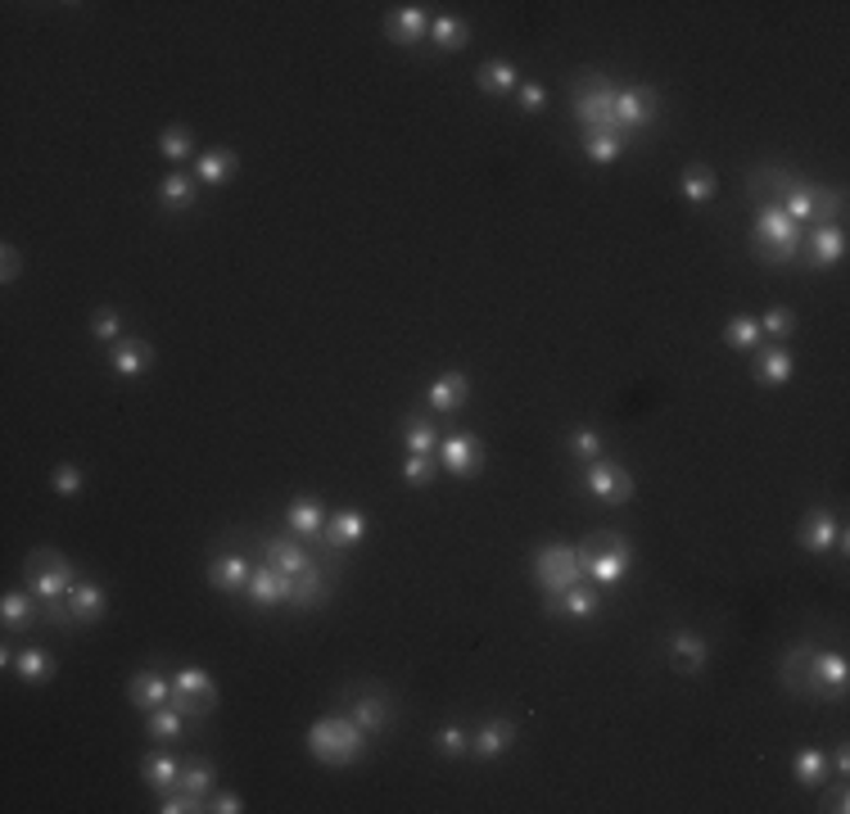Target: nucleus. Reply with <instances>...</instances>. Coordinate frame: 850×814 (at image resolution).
<instances>
[{
  "label": "nucleus",
  "instance_id": "1",
  "mask_svg": "<svg viewBox=\"0 0 850 814\" xmlns=\"http://www.w3.org/2000/svg\"><path fill=\"white\" fill-rule=\"evenodd\" d=\"M367 746H372V733H362L344 710L321 715L313 729H308V756L317 765H326V769H349V765H357L362 756H367Z\"/></svg>",
  "mask_w": 850,
  "mask_h": 814
},
{
  "label": "nucleus",
  "instance_id": "2",
  "mask_svg": "<svg viewBox=\"0 0 850 814\" xmlns=\"http://www.w3.org/2000/svg\"><path fill=\"white\" fill-rule=\"evenodd\" d=\"M801 245H805V227L787 218V214H782V204L765 199L761 208H755V222H751V250L761 254L765 263H774V267L797 263Z\"/></svg>",
  "mask_w": 850,
  "mask_h": 814
},
{
  "label": "nucleus",
  "instance_id": "3",
  "mask_svg": "<svg viewBox=\"0 0 850 814\" xmlns=\"http://www.w3.org/2000/svg\"><path fill=\"white\" fill-rule=\"evenodd\" d=\"M616 82L602 73H580L570 86V113L584 136L593 132H616Z\"/></svg>",
  "mask_w": 850,
  "mask_h": 814
},
{
  "label": "nucleus",
  "instance_id": "4",
  "mask_svg": "<svg viewBox=\"0 0 850 814\" xmlns=\"http://www.w3.org/2000/svg\"><path fill=\"white\" fill-rule=\"evenodd\" d=\"M530 575L543 593H566L574 584H584V552L580 543H538L530 557Z\"/></svg>",
  "mask_w": 850,
  "mask_h": 814
},
{
  "label": "nucleus",
  "instance_id": "5",
  "mask_svg": "<svg viewBox=\"0 0 850 814\" xmlns=\"http://www.w3.org/2000/svg\"><path fill=\"white\" fill-rule=\"evenodd\" d=\"M77 580H82L77 566L64 552H54V548H33V552H27V561H23V584L41 597V607L64 602Z\"/></svg>",
  "mask_w": 850,
  "mask_h": 814
},
{
  "label": "nucleus",
  "instance_id": "6",
  "mask_svg": "<svg viewBox=\"0 0 850 814\" xmlns=\"http://www.w3.org/2000/svg\"><path fill=\"white\" fill-rule=\"evenodd\" d=\"M172 706L186 719H208L218 710V683L199 666H177L172 670Z\"/></svg>",
  "mask_w": 850,
  "mask_h": 814
},
{
  "label": "nucleus",
  "instance_id": "7",
  "mask_svg": "<svg viewBox=\"0 0 850 814\" xmlns=\"http://www.w3.org/2000/svg\"><path fill=\"white\" fill-rule=\"evenodd\" d=\"M584 494L588 498H597V502H606V507H624L629 498H633V475L620 466V462H611L602 452L597 462H588V471H584Z\"/></svg>",
  "mask_w": 850,
  "mask_h": 814
},
{
  "label": "nucleus",
  "instance_id": "8",
  "mask_svg": "<svg viewBox=\"0 0 850 814\" xmlns=\"http://www.w3.org/2000/svg\"><path fill=\"white\" fill-rule=\"evenodd\" d=\"M656 113H660V96H656V86H620L616 90V132L620 136H633V132H643L656 123Z\"/></svg>",
  "mask_w": 850,
  "mask_h": 814
},
{
  "label": "nucleus",
  "instance_id": "9",
  "mask_svg": "<svg viewBox=\"0 0 850 814\" xmlns=\"http://www.w3.org/2000/svg\"><path fill=\"white\" fill-rule=\"evenodd\" d=\"M797 538H801V548L814 552V557H824V552L846 557V548H850L841 517H837V511H828V507H814L810 517L801 521V534H797Z\"/></svg>",
  "mask_w": 850,
  "mask_h": 814
},
{
  "label": "nucleus",
  "instance_id": "10",
  "mask_svg": "<svg viewBox=\"0 0 850 814\" xmlns=\"http://www.w3.org/2000/svg\"><path fill=\"white\" fill-rule=\"evenodd\" d=\"M846 679H850L846 652H837V647H814V656H810V702H818V697L841 702L846 697Z\"/></svg>",
  "mask_w": 850,
  "mask_h": 814
},
{
  "label": "nucleus",
  "instance_id": "11",
  "mask_svg": "<svg viewBox=\"0 0 850 814\" xmlns=\"http://www.w3.org/2000/svg\"><path fill=\"white\" fill-rule=\"evenodd\" d=\"M439 466L448 475H458V479H475L484 471V444H479V435L458 430V435L439 439Z\"/></svg>",
  "mask_w": 850,
  "mask_h": 814
},
{
  "label": "nucleus",
  "instance_id": "12",
  "mask_svg": "<svg viewBox=\"0 0 850 814\" xmlns=\"http://www.w3.org/2000/svg\"><path fill=\"white\" fill-rule=\"evenodd\" d=\"M543 611L561 620H593L602 611V588L597 584H574L566 593H543Z\"/></svg>",
  "mask_w": 850,
  "mask_h": 814
},
{
  "label": "nucleus",
  "instance_id": "13",
  "mask_svg": "<svg viewBox=\"0 0 850 814\" xmlns=\"http://www.w3.org/2000/svg\"><path fill=\"white\" fill-rule=\"evenodd\" d=\"M362 538H367V511L344 507V511H330V517H326V530H321L326 552H344L349 557Z\"/></svg>",
  "mask_w": 850,
  "mask_h": 814
},
{
  "label": "nucleus",
  "instance_id": "14",
  "mask_svg": "<svg viewBox=\"0 0 850 814\" xmlns=\"http://www.w3.org/2000/svg\"><path fill=\"white\" fill-rule=\"evenodd\" d=\"M127 702H132V710H141V715L168 706V702H172V679H168L159 666L136 670V675L127 679Z\"/></svg>",
  "mask_w": 850,
  "mask_h": 814
},
{
  "label": "nucleus",
  "instance_id": "15",
  "mask_svg": "<svg viewBox=\"0 0 850 814\" xmlns=\"http://www.w3.org/2000/svg\"><path fill=\"white\" fill-rule=\"evenodd\" d=\"M290 588H294V580L290 575H281L277 566H254V575H250V584H245V602L250 607H258V611H267V607H286L290 602Z\"/></svg>",
  "mask_w": 850,
  "mask_h": 814
},
{
  "label": "nucleus",
  "instance_id": "16",
  "mask_svg": "<svg viewBox=\"0 0 850 814\" xmlns=\"http://www.w3.org/2000/svg\"><path fill=\"white\" fill-rule=\"evenodd\" d=\"M41 620H46V607H41V597L33 588H10L5 597H0V624H5V633H27Z\"/></svg>",
  "mask_w": 850,
  "mask_h": 814
},
{
  "label": "nucleus",
  "instance_id": "17",
  "mask_svg": "<svg viewBox=\"0 0 850 814\" xmlns=\"http://www.w3.org/2000/svg\"><path fill=\"white\" fill-rule=\"evenodd\" d=\"M792 376H797V357L787 344H761L755 349V372H751L755 385L782 389V385H792Z\"/></svg>",
  "mask_w": 850,
  "mask_h": 814
},
{
  "label": "nucleus",
  "instance_id": "18",
  "mask_svg": "<svg viewBox=\"0 0 850 814\" xmlns=\"http://www.w3.org/2000/svg\"><path fill=\"white\" fill-rule=\"evenodd\" d=\"M814 647H818L814 639H797L778 660V683L792 692V697H805V702H810V656H814Z\"/></svg>",
  "mask_w": 850,
  "mask_h": 814
},
{
  "label": "nucleus",
  "instance_id": "19",
  "mask_svg": "<svg viewBox=\"0 0 850 814\" xmlns=\"http://www.w3.org/2000/svg\"><path fill=\"white\" fill-rule=\"evenodd\" d=\"M344 715L357 724L362 733L376 738V733H385L389 724H393V697H389V692H380V688H372L367 697H349V710Z\"/></svg>",
  "mask_w": 850,
  "mask_h": 814
},
{
  "label": "nucleus",
  "instance_id": "20",
  "mask_svg": "<svg viewBox=\"0 0 850 814\" xmlns=\"http://www.w3.org/2000/svg\"><path fill=\"white\" fill-rule=\"evenodd\" d=\"M665 652H670V666L683 675H702L711 660V643L696 629H675L670 639H665Z\"/></svg>",
  "mask_w": 850,
  "mask_h": 814
},
{
  "label": "nucleus",
  "instance_id": "21",
  "mask_svg": "<svg viewBox=\"0 0 850 814\" xmlns=\"http://www.w3.org/2000/svg\"><path fill=\"white\" fill-rule=\"evenodd\" d=\"M515 733H521V729H515V719H507V715H489V719H484L479 729L471 733V751H475L479 761H498L502 751H511V746H515Z\"/></svg>",
  "mask_w": 850,
  "mask_h": 814
},
{
  "label": "nucleus",
  "instance_id": "22",
  "mask_svg": "<svg viewBox=\"0 0 850 814\" xmlns=\"http://www.w3.org/2000/svg\"><path fill=\"white\" fill-rule=\"evenodd\" d=\"M109 367H113V376H123V380H141L149 367H155V344L141 340V336H123L113 344V353H109Z\"/></svg>",
  "mask_w": 850,
  "mask_h": 814
},
{
  "label": "nucleus",
  "instance_id": "23",
  "mask_svg": "<svg viewBox=\"0 0 850 814\" xmlns=\"http://www.w3.org/2000/svg\"><path fill=\"white\" fill-rule=\"evenodd\" d=\"M254 575V561L245 552H218L208 561V588H218V593H245Z\"/></svg>",
  "mask_w": 850,
  "mask_h": 814
},
{
  "label": "nucleus",
  "instance_id": "24",
  "mask_svg": "<svg viewBox=\"0 0 850 814\" xmlns=\"http://www.w3.org/2000/svg\"><path fill=\"white\" fill-rule=\"evenodd\" d=\"M430 19L435 14H425V5H399V10H389V19H385V37L393 46H421L425 33H430Z\"/></svg>",
  "mask_w": 850,
  "mask_h": 814
},
{
  "label": "nucleus",
  "instance_id": "25",
  "mask_svg": "<svg viewBox=\"0 0 850 814\" xmlns=\"http://www.w3.org/2000/svg\"><path fill=\"white\" fill-rule=\"evenodd\" d=\"M580 552H584V548H580ZM629 566H633V552H584V575H588V584H597V588H606V593L624 584Z\"/></svg>",
  "mask_w": 850,
  "mask_h": 814
},
{
  "label": "nucleus",
  "instance_id": "26",
  "mask_svg": "<svg viewBox=\"0 0 850 814\" xmlns=\"http://www.w3.org/2000/svg\"><path fill=\"white\" fill-rule=\"evenodd\" d=\"M521 69L511 64V59H484V64L475 69V86H479V96H489V100H502V96H515V86H521Z\"/></svg>",
  "mask_w": 850,
  "mask_h": 814
},
{
  "label": "nucleus",
  "instance_id": "27",
  "mask_svg": "<svg viewBox=\"0 0 850 814\" xmlns=\"http://www.w3.org/2000/svg\"><path fill=\"white\" fill-rule=\"evenodd\" d=\"M326 517H330V511L321 507V498H308V494H303V498H294L290 507H286V530L294 534V538H303V543H317L321 538V530H326Z\"/></svg>",
  "mask_w": 850,
  "mask_h": 814
},
{
  "label": "nucleus",
  "instance_id": "28",
  "mask_svg": "<svg viewBox=\"0 0 850 814\" xmlns=\"http://www.w3.org/2000/svg\"><path fill=\"white\" fill-rule=\"evenodd\" d=\"M235 168H240V159H235V149H227V145H212V149H204V155H195V181H199V186H208V191L227 186V181L235 177Z\"/></svg>",
  "mask_w": 850,
  "mask_h": 814
},
{
  "label": "nucleus",
  "instance_id": "29",
  "mask_svg": "<svg viewBox=\"0 0 850 814\" xmlns=\"http://www.w3.org/2000/svg\"><path fill=\"white\" fill-rule=\"evenodd\" d=\"M105 611H109V593H105V584H96V580H77V584L69 588V616H73V624H96Z\"/></svg>",
  "mask_w": 850,
  "mask_h": 814
},
{
  "label": "nucleus",
  "instance_id": "30",
  "mask_svg": "<svg viewBox=\"0 0 850 814\" xmlns=\"http://www.w3.org/2000/svg\"><path fill=\"white\" fill-rule=\"evenodd\" d=\"M466 399H471V376L466 372H439L430 380V389H425V403H430L435 412H458Z\"/></svg>",
  "mask_w": 850,
  "mask_h": 814
},
{
  "label": "nucleus",
  "instance_id": "31",
  "mask_svg": "<svg viewBox=\"0 0 850 814\" xmlns=\"http://www.w3.org/2000/svg\"><path fill=\"white\" fill-rule=\"evenodd\" d=\"M136 765H141L145 788H155V792L163 797V792H172L177 782H181V765H186V761H177L172 751H145V756H141Z\"/></svg>",
  "mask_w": 850,
  "mask_h": 814
},
{
  "label": "nucleus",
  "instance_id": "32",
  "mask_svg": "<svg viewBox=\"0 0 850 814\" xmlns=\"http://www.w3.org/2000/svg\"><path fill=\"white\" fill-rule=\"evenodd\" d=\"M814 267H837L846 258V231L841 227H805V245Z\"/></svg>",
  "mask_w": 850,
  "mask_h": 814
},
{
  "label": "nucleus",
  "instance_id": "33",
  "mask_svg": "<svg viewBox=\"0 0 850 814\" xmlns=\"http://www.w3.org/2000/svg\"><path fill=\"white\" fill-rule=\"evenodd\" d=\"M679 195H683L692 208L711 204V199L719 195V177H715V168H706V163H688L683 177H679Z\"/></svg>",
  "mask_w": 850,
  "mask_h": 814
},
{
  "label": "nucleus",
  "instance_id": "34",
  "mask_svg": "<svg viewBox=\"0 0 850 814\" xmlns=\"http://www.w3.org/2000/svg\"><path fill=\"white\" fill-rule=\"evenodd\" d=\"M792 778L801 782V788H828V778H833V769H828V751L824 746H805V751H797L792 756Z\"/></svg>",
  "mask_w": 850,
  "mask_h": 814
},
{
  "label": "nucleus",
  "instance_id": "35",
  "mask_svg": "<svg viewBox=\"0 0 850 814\" xmlns=\"http://www.w3.org/2000/svg\"><path fill=\"white\" fill-rule=\"evenodd\" d=\"M195 177H186V172H168L163 181H159V208L163 214H186V208H195Z\"/></svg>",
  "mask_w": 850,
  "mask_h": 814
},
{
  "label": "nucleus",
  "instance_id": "36",
  "mask_svg": "<svg viewBox=\"0 0 850 814\" xmlns=\"http://www.w3.org/2000/svg\"><path fill=\"white\" fill-rule=\"evenodd\" d=\"M471 41V23L458 19V14H435L430 19V46L439 54H452V50H462Z\"/></svg>",
  "mask_w": 850,
  "mask_h": 814
},
{
  "label": "nucleus",
  "instance_id": "37",
  "mask_svg": "<svg viewBox=\"0 0 850 814\" xmlns=\"http://www.w3.org/2000/svg\"><path fill=\"white\" fill-rule=\"evenodd\" d=\"M186 724H191V719L168 702V706H159V710H149V715H145V733L155 738L159 746H168V742H177V738H186Z\"/></svg>",
  "mask_w": 850,
  "mask_h": 814
},
{
  "label": "nucleus",
  "instance_id": "38",
  "mask_svg": "<svg viewBox=\"0 0 850 814\" xmlns=\"http://www.w3.org/2000/svg\"><path fill=\"white\" fill-rule=\"evenodd\" d=\"M724 344L733 349V353H755L765 344V330H761V317H751V313H738L733 321L724 326Z\"/></svg>",
  "mask_w": 850,
  "mask_h": 814
},
{
  "label": "nucleus",
  "instance_id": "39",
  "mask_svg": "<svg viewBox=\"0 0 850 814\" xmlns=\"http://www.w3.org/2000/svg\"><path fill=\"white\" fill-rule=\"evenodd\" d=\"M177 788H186L191 797H212V788H218V765H212L208 756H195V761H186L181 765V782Z\"/></svg>",
  "mask_w": 850,
  "mask_h": 814
},
{
  "label": "nucleus",
  "instance_id": "40",
  "mask_svg": "<svg viewBox=\"0 0 850 814\" xmlns=\"http://www.w3.org/2000/svg\"><path fill=\"white\" fill-rule=\"evenodd\" d=\"M624 145H629V136H620V132H593V136H584V155L597 168H611V163H620Z\"/></svg>",
  "mask_w": 850,
  "mask_h": 814
},
{
  "label": "nucleus",
  "instance_id": "41",
  "mask_svg": "<svg viewBox=\"0 0 850 814\" xmlns=\"http://www.w3.org/2000/svg\"><path fill=\"white\" fill-rule=\"evenodd\" d=\"M403 444H408V452H416V458H430V452H439V430H435V421L408 416V421H403Z\"/></svg>",
  "mask_w": 850,
  "mask_h": 814
},
{
  "label": "nucleus",
  "instance_id": "42",
  "mask_svg": "<svg viewBox=\"0 0 850 814\" xmlns=\"http://www.w3.org/2000/svg\"><path fill=\"white\" fill-rule=\"evenodd\" d=\"M566 452H570V462H597L602 452H606V439L593 426H574L566 435Z\"/></svg>",
  "mask_w": 850,
  "mask_h": 814
},
{
  "label": "nucleus",
  "instance_id": "43",
  "mask_svg": "<svg viewBox=\"0 0 850 814\" xmlns=\"http://www.w3.org/2000/svg\"><path fill=\"white\" fill-rule=\"evenodd\" d=\"M435 746H439V756L462 761L466 751H471V729H466V724H458V719H444L439 729H435Z\"/></svg>",
  "mask_w": 850,
  "mask_h": 814
},
{
  "label": "nucleus",
  "instance_id": "44",
  "mask_svg": "<svg viewBox=\"0 0 850 814\" xmlns=\"http://www.w3.org/2000/svg\"><path fill=\"white\" fill-rule=\"evenodd\" d=\"M14 675H19L23 683H46V679L54 675V660H50L46 647H23L19 660H14Z\"/></svg>",
  "mask_w": 850,
  "mask_h": 814
},
{
  "label": "nucleus",
  "instance_id": "45",
  "mask_svg": "<svg viewBox=\"0 0 850 814\" xmlns=\"http://www.w3.org/2000/svg\"><path fill=\"white\" fill-rule=\"evenodd\" d=\"M159 155H163L168 163L191 159V155H195V136H191V127H181V123L163 127V132H159Z\"/></svg>",
  "mask_w": 850,
  "mask_h": 814
},
{
  "label": "nucleus",
  "instance_id": "46",
  "mask_svg": "<svg viewBox=\"0 0 850 814\" xmlns=\"http://www.w3.org/2000/svg\"><path fill=\"white\" fill-rule=\"evenodd\" d=\"M90 336H96L100 344H118V340H123V313H118V308H96V313H90Z\"/></svg>",
  "mask_w": 850,
  "mask_h": 814
},
{
  "label": "nucleus",
  "instance_id": "47",
  "mask_svg": "<svg viewBox=\"0 0 850 814\" xmlns=\"http://www.w3.org/2000/svg\"><path fill=\"white\" fill-rule=\"evenodd\" d=\"M761 330H765V340L787 344V340L797 336V313H792V308H769V313L761 317Z\"/></svg>",
  "mask_w": 850,
  "mask_h": 814
},
{
  "label": "nucleus",
  "instance_id": "48",
  "mask_svg": "<svg viewBox=\"0 0 850 814\" xmlns=\"http://www.w3.org/2000/svg\"><path fill=\"white\" fill-rule=\"evenodd\" d=\"M584 552H633V543H629V534H620V530H593L584 543H580Z\"/></svg>",
  "mask_w": 850,
  "mask_h": 814
},
{
  "label": "nucleus",
  "instance_id": "49",
  "mask_svg": "<svg viewBox=\"0 0 850 814\" xmlns=\"http://www.w3.org/2000/svg\"><path fill=\"white\" fill-rule=\"evenodd\" d=\"M155 810L159 814H199V810H208V801L204 797H191L186 788H172V792H163V801Z\"/></svg>",
  "mask_w": 850,
  "mask_h": 814
},
{
  "label": "nucleus",
  "instance_id": "50",
  "mask_svg": "<svg viewBox=\"0 0 850 814\" xmlns=\"http://www.w3.org/2000/svg\"><path fill=\"white\" fill-rule=\"evenodd\" d=\"M50 489H54L59 498H73V494H82V466H73V462H59V466L50 471Z\"/></svg>",
  "mask_w": 850,
  "mask_h": 814
},
{
  "label": "nucleus",
  "instance_id": "51",
  "mask_svg": "<svg viewBox=\"0 0 850 814\" xmlns=\"http://www.w3.org/2000/svg\"><path fill=\"white\" fill-rule=\"evenodd\" d=\"M403 479H408L412 489L435 485V458H416V452H408V462H403Z\"/></svg>",
  "mask_w": 850,
  "mask_h": 814
},
{
  "label": "nucleus",
  "instance_id": "52",
  "mask_svg": "<svg viewBox=\"0 0 850 814\" xmlns=\"http://www.w3.org/2000/svg\"><path fill=\"white\" fill-rule=\"evenodd\" d=\"M515 105H521V113H543V109H548V86H543V82H521V86H515Z\"/></svg>",
  "mask_w": 850,
  "mask_h": 814
},
{
  "label": "nucleus",
  "instance_id": "53",
  "mask_svg": "<svg viewBox=\"0 0 850 814\" xmlns=\"http://www.w3.org/2000/svg\"><path fill=\"white\" fill-rule=\"evenodd\" d=\"M0 263H5V267H0V281L14 285V281L23 277V254H19L14 245H5V250H0Z\"/></svg>",
  "mask_w": 850,
  "mask_h": 814
},
{
  "label": "nucleus",
  "instance_id": "54",
  "mask_svg": "<svg viewBox=\"0 0 850 814\" xmlns=\"http://www.w3.org/2000/svg\"><path fill=\"white\" fill-rule=\"evenodd\" d=\"M245 810V801H240L235 792H218L212 788V797H208V814H240Z\"/></svg>",
  "mask_w": 850,
  "mask_h": 814
},
{
  "label": "nucleus",
  "instance_id": "55",
  "mask_svg": "<svg viewBox=\"0 0 850 814\" xmlns=\"http://www.w3.org/2000/svg\"><path fill=\"white\" fill-rule=\"evenodd\" d=\"M818 810H828V814H846L850 810V792H846V778L837 782V788L824 797V805H818Z\"/></svg>",
  "mask_w": 850,
  "mask_h": 814
},
{
  "label": "nucleus",
  "instance_id": "56",
  "mask_svg": "<svg viewBox=\"0 0 850 814\" xmlns=\"http://www.w3.org/2000/svg\"><path fill=\"white\" fill-rule=\"evenodd\" d=\"M828 769L837 774V778H850V746L841 742L837 751H833V756H828Z\"/></svg>",
  "mask_w": 850,
  "mask_h": 814
},
{
  "label": "nucleus",
  "instance_id": "57",
  "mask_svg": "<svg viewBox=\"0 0 850 814\" xmlns=\"http://www.w3.org/2000/svg\"><path fill=\"white\" fill-rule=\"evenodd\" d=\"M14 660H19V652L10 643H0V670H14Z\"/></svg>",
  "mask_w": 850,
  "mask_h": 814
}]
</instances>
